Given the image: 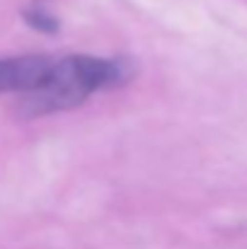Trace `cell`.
Returning a JSON list of instances; mask_svg holds the SVG:
<instances>
[{"instance_id": "6da1fadb", "label": "cell", "mask_w": 247, "mask_h": 249, "mask_svg": "<svg viewBox=\"0 0 247 249\" xmlns=\"http://www.w3.org/2000/svg\"><path fill=\"white\" fill-rule=\"evenodd\" d=\"M131 80V63L124 58H97V56H66L54 63L49 80L37 92L22 97V114L41 116L66 111L82 104L92 92L107 89Z\"/></svg>"}, {"instance_id": "7a4b0ae2", "label": "cell", "mask_w": 247, "mask_h": 249, "mask_svg": "<svg viewBox=\"0 0 247 249\" xmlns=\"http://www.w3.org/2000/svg\"><path fill=\"white\" fill-rule=\"evenodd\" d=\"M54 58L49 56H15V58H0V94H29L37 92L49 80L54 71Z\"/></svg>"}, {"instance_id": "3957f363", "label": "cell", "mask_w": 247, "mask_h": 249, "mask_svg": "<svg viewBox=\"0 0 247 249\" xmlns=\"http://www.w3.org/2000/svg\"><path fill=\"white\" fill-rule=\"evenodd\" d=\"M22 17H24V22H27L32 29H37V32H44V34L58 32V19H56L41 2H32L29 7H24Z\"/></svg>"}]
</instances>
